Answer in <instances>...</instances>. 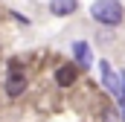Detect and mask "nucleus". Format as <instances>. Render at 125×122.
I'll return each mask as SVG.
<instances>
[{
	"label": "nucleus",
	"mask_w": 125,
	"mask_h": 122,
	"mask_svg": "<svg viewBox=\"0 0 125 122\" xmlns=\"http://www.w3.org/2000/svg\"><path fill=\"white\" fill-rule=\"evenodd\" d=\"M90 18H93L96 23L116 26V23H122L125 9H122V3H119V0H96L93 6H90Z\"/></svg>",
	"instance_id": "obj_1"
},
{
	"label": "nucleus",
	"mask_w": 125,
	"mask_h": 122,
	"mask_svg": "<svg viewBox=\"0 0 125 122\" xmlns=\"http://www.w3.org/2000/svg\"><path fill=\"white\" fill-rule=\"evenodd\" d=\"M102 81H105V87H108V93L111 96H116L119 99V105H125V81L111 70V64L108 61H102Z\"/></svg>",
	"instance_id": "obj_2"
},
{
	"label": "nucleus",
	"mask_w": 125,
	"mask_h": 122,
	"mask_svg": "<svg viewBox=\"0 0 125 122\" xmlns=\"http://www.w3.org/2000/svg\"><path fill=\"white\" fill-rule=\"evenodd\" d=\"M23 90H26V76H23L21 64L12 61V67H9V79H6V93H9V96H21Z\"/></svg>",
	"instance_id": "obj_3"
},
{
	"label": "nucleus",
	"mask_w": 125,
	"mask_h": 122,
	"mask_svg": "<svg viewBox=\"0 0 125 122\" xmlns=\"http://www.w3.org/2000/svg\"><path fill=\"white\" fill-rule=\"evenodd\" d=\"M76 9H79V0H52V3H50V12H52V15H58V18L73 15Z\"/></svg>",
	"instance_id": "obj_4"
},
{
	"label": "nucleus",
	"mask_w": 125,
	"mask_h": 122,
	"mask_svg": "<svg viewBox=\"0 0 125 122\" xmlns=\"http://www.w3.org/2000/svg\"><path fill=\"white\" fill-rule=\"evenodd\" d=\"M76 76H79V70L73 64H64V67H58V73H55V81H58V87H70L76 81Z\"/></svg>",
	"instance_id": "obj_5"
},
{
	"label": "nucleus",
	"mask_w": 125,
	"mask_h": 122,
	"mask_svg": "<svg viewBox=\"0 0 125 122\" xmlns=\"http://www.w3.org/2000/svg\"><path fill=\"white\" fill-rule=\"evenodd\" d=\"M73 55H76V61H79L82 67H90V61H93V55H90V47H87L84 41H76V44H73Z\"/></svg>",
	"instance_id": "obj_6"
},
{
	"label": "nucleus",
	"mask_w": 125,
	"mask_h": 122,
	"mask_svg": "<svg viewBox=\"0 0 125 122\" xmlns=\"http://www.w3.org/2000/svg\"><path fill=\"white\" fill-rule=\"evenodd\" d=\"M122 81H125V79H122Z\"/></svg>",
	"instance_id": "obj_7"
}]
</instances>
